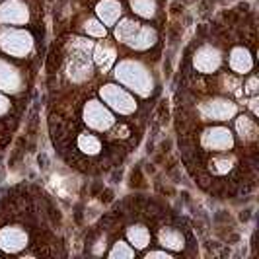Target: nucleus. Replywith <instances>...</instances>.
Returning <instances> with one entry per match:
<instances>
[{
	"label": "nucleus",
	"instance_id": "1",
	"mask_svg": "<svg viewBox=\"0 0 259 259\" xmlns=\"http://www.w3.org/2000/svg\"><path fill=\"white\" fill-rule=\"evenodd\" d=\"M115 39L135 51H146L158 41V33L150 26L125 18L115 26Z\"/></svg>",
	"mask_w": 259,
	"mask_h": 259
},
{
	"label": "nucleus",
	"instance_id": "2",
	"mask_svg": "<svg viewBox=\"0 0 259 259\" xmlns=\"http://www.w3.org/2000/svg\"><path fill=\"white\" fill-rule=\"evenodd\" d=\"M115 78L119 80V84H123V86H127L129 90H133L135 94H139V96H150V92L154 88V82H152V76H150V72L144 68L141 63H137V61H121L115 68Z\"/></svg>",
	"mask_w": 259,
	"mask_h": 259
},
{
	"label": "nucleus",
	"instance_id": "3",
	"mask_svg": "<svg viewBox=\"0 0 259 259\" xmlns=\"http://www.w3.org/2000/svg\"><path fill=\"white\" fill-rule=\"evenodd\" d=\"M92 43L84 37H74L70 43V53L66 59V76L72 82H84L92 76Z\"/></svg>",
	"mask_w": 259,
	"mask_h": 259
},
{
	"label": "nucleus",
	"instance_id": "4",
	"mask_svg": "<svg viewBox=\"0 0 259 259\" xmlns=\"http://www.w3.org/2000/svg\"><path fill=\"white\" fill-rule=\"evenodd\" d=\"M100 98L111 111L119 115H133L137 111V102L129 92L117 84H105L100 88Z\"/></svg>",
	"mask_w": 259,
	"mask_h": 259
},
{
	"label": "nucleus",
	"instance_id": "5",
	"mask_svg": "<svg viewBox=\"0 0 259 259\" xmlns=\"http://www.w3.org/2000/svg\"><path fill=\"white\" fill-rule=\"evenodd\" d=\"M0 49L8 57H26L33 49V37L26 29H2L0 31Z\"/></svg>",
	"mask_w": 259,
	"mask_h": 259
},
{
	"label": "nucleus",
	"instance_id": "6",
	"mask_svg": "<svg viewBox=\"0 0 259 259\" xmlns=\"http://www.w3.org/2000/svg\"><path fill=\"white\" fill-rule=\"evenodd\" d=\"M82 119L88 125V129L98 131V133H105V131H109L115 125L113 111L104 102H98V100L86 102L84 109H82Z\"/></svg>",
	"mask_w": 259,
	"mask_h": 259
},
{
	"label": "nucleus",
	"instance_id": "7",
	"mask_svg": "<svg viewBox=\"0 0 259 259\" xmlns=\"http://www.w3.org/2000/svg\"><path fill=\"white\" fill-rule=\"evenodd\" d=\"M29 242V236L27 232L18 226V224H12V226H4L0 230V251L10 255V253H20L24 247L27 246Z\"/></svg>",
	"mask_w": 259,
	"mask_h": 259
},
{
	"label": "nucleus",
	"instance_id": "8",
	"mask_svg": "<svg viewBox=\"0 0 259 259\" xmlns=\"http://www.w3.org/2000/svg\"><path fill=\"white\" fill-rule=\"evenodd\" d=\"M29 20V10L22 0H6L0 4V24L6 26H24Z\"/></svg>",
	"mask_w": 259,
	"mask_h": 259
},
{
	"label": "nucleus",
	"instance_id": "9",
	"mask_svg": "<svg viewBox=\"0 0 259 259\" xmlns=\"http://www.w3.org/2000/svg\"><path fill=\"white\" fill-rule=\"evenodd\" d=\"M201 144L207 150L224 152V150H230L234 146V135L224 127H210L201 135Z\"/></svg>",
	"mask_w": 259,
	"mask_h": 259
},
{
	"label": "nucleus",
	"instance_id": "10",
	"mask_svg": "<svg viewBox=\"0 0 259 259\" xmlns=\"http://www.w3.org/2000/svg\"><path fill=\"white\" fill-rule=\"evenodd\" d=\"M221 63H222L221 51L214 49V47H210V45H203L201 49H197V53H195L193 57V66L199 72H203V74L217 72L221 68Z\"/></svg>",
	"mask_w": 259,
	"mask_h": 259
},
{
	"label": "nucleus",
	"instance_id": "11",
	"mask_svg": "<svg viewBox=\"0 0 259 259\" xmlns=\"http://www.w3.org/2000/svg\"><path fill=\"white\" fill-rule=\"evenodd\" d=\"M201 115L208 121H226L236 115V104L230 100H210L199 107Z\"/></svg>",
	"mask_w": 259,
	"mask_h": 259
},
{
	"label": "nucleus",
	"instance_id": "12",
	"mask_svg": "<svg viewBox=\"0 0 259 259\" xmlns=\"http://www.w3.org/2000/svg\"><path fill=\"white\" fill-rule=\"evenodd\" d=\"M22 88H24L22 72L10 63H6L4 59H0V90L6 94H18Z\"/></svg>",
	"mask_w": 259,
	"mask_h": 259
},
{
	"label": "nucleus",
	"instance_id": "13",
	"mask_svg": "<svg viewBox=\"0 0 259 259\" xmlns=\"http://www.w3.org/2000/svg\"><path fill=\"white\" fill-rule=\"evenodd\" d=\"M121 4L117 0H100L96 6V16L104 26H115L121 18Z\"/></svg>",
	"mask_w": 259,
	"mask_h": 259
},
{
	"label": "nucleus",
	"instance_id": "14",
	"mask_svg": "<svg viewBox=\"0 0 259 259\" xmlns=\"http://www.w3.org/2000/svg\"><path fill=\"white\" fill-rule=\"evenodd\" d=\"M228 63H230V68H232L234 72H238V74H247V72L253 68V57H251V53L247 51V49H244V47H234L232 51H230Z\"/></svg>",
	"mask_w": 259,
	"mask_h": 259
},
{
	"label": "nucleus",
	"instance_id": "15",
	"mask_svg": "<svg viewBox=\"0 0 259 259\" xmlns=\"http://www.w3.org/2000/svg\"><path fill=\"white\" fill-rule=\"evenodd\" d=\"M115 57H117L115 47H113V45H109L107 41L98 43V45L94 47V53H92L94 63L98 65V68H102V70H109L111 65L115 63Z\"/></svg>",
	"mask_w": 259,
	"mask_h": 259
},
{
	"label": "nucleus",
	"instance_id": "16",
	"mask_svg": "<svg viewBox=\"0 0 259 259\" xmlns=\"http://www.w3.org/2000/svg\"><path fill=\"white\" fill-rule=\"evenodd\" d=\"M158 240L164 249L168 251H182L183 246H185V240H183V234L176 228H169V226H164L160 228L158 232Z\"/></svg>",
	"mask_w": 259,
	"mask_h": 259
},
{
	"label": "nucleus",
	"instance_id": "17",
	"mask_svg": "<svg viewBox=\"0 0 259 259\" xmlns=\"http://www.w3.org/2000/svg\"><path fill=\"white\" fill-rule=\"evenodd\" d=\"M127 240L135 249H144L150 244V232L144 224H131L127 228Z\"/></svg>",
	"mask_w": 259,
	"mask_h": 259
},
{
	"label": "nucleus",
	"instance_id": "18",
	"mask_svg": "<svg viewBox=\"0 0 259 259\" xmlns=\"http://www.w3.org/2000/svg\"><path fill=\"white\" fill-rule=\"evenodd\" d=\"M236 131L244 143H253L257 139V125L251 117L240 115L236 119Z\"/></svg>",
	"mask_w": 259,
	"mask_h": 259
},
{
	"label": "nucleus",
	"instance_id": "19",
	"mask_svg": "<svg viewBox=\"0 0 259 259\" xmlns=\"http://www.w3.org/2000/svg\"><path fill=\"white\" fill-rule=\"evenodd\" d=\"M76 144H78V148L88 156H96L102 150V141H100L96 135H92V133H82V135L78 137Z\"/></svg>",
	"mask_w": 259,
	"mask_h": 259
},
{
	"label": "nucleus",
	"instance_id": "20",
	"mask_svg": "<svg viewBox=\"0 0 259 259\" xmlns=\"http://www.w3.org/2000/svg\"><path fill=\"white\" fill-rule=\"evenodd\" d=\"M129 4L131 10L144 20H150L156 14V0H129Z\"/></svg>",
	"mask_w": 259,
	"mask_h": 259
},
{
	"label": "nucleus",
	"instance_id": "21",
	"mask_svg": "<svg viewBox=\"0 0 259 259\" xmlns=\"http://www.w3.org/2000/svg\"><path fill=\"white\" fill-rule=\"evenodd\" d=\"M135 247H131V244H125V242H115L111 251H109V257L111 259H123V257H135Z\"/></svg>",
	"mask_w": 259,
	"mask_h": 259
},
{
	"label": "nucleus",
	"instance_id": "22",
	"mask_svg": "<svg viewBox=\"0 0 259 259\" xmlns=\"http://www.w3.org/2000/svg\"><path fill=\"white\" fill-rule=\"evenodd\" d=\"M84 31H86L88 35H92V37H105V33H107L105 26L98 20V18L88 20V22L84 24Z\"/></svg>",
	"mask_w": 259,
	"mask_h": 259
},
{
	"label": "nucleus",
	"instance_id": "23",
	"mask_svg": "<svg viewBox=\"0 0 259 259\" xmlns=\"http://www.w3.org/2000/svg\"><path fill=\"white\" fill-rule=\"evenodd\" d=\"M230 168H232V162H230L228 158H214V160L210 162V169H212L214 174H219V176L228 174Z\"/></svg>",
	"mask_w": 259,
	"mask_h": 259
},
{
	"label": "nucleus",
	"instance_id": "24",
	"mask_svg": "<svg viewBox=\"0 0 259 259\" xmlns=\"http://www.w3.org/2000/svg\"><path fill=\"white\" fill-rule=\"evenodd\" d=\"M10 109H12V102H10V98H8V96H4V94L0 92V117L8 115V113H10Z\"/></svg>",
	"mask_w": 259,
	"mask_h": 259
},
{
	"label": "nucleus",
	"instance_id": "25",
	"mask_svg": "<svg viewBox=\"0 0 259 259\" xmlns=\"http://www.w3.org/2000/svg\"><path fill=\"white\" fill-rule=\"evenodd\" d=\"M146 257H148V259H154V257L169 259V257H171V253H169V251H148V253H146Z\"/></svg>",
	"mask_w": 259,
	"mask_h": 259
}]
</instances>
